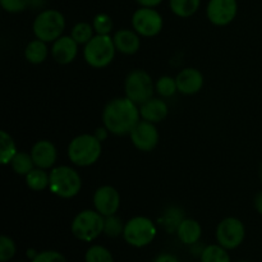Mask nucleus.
<instances>
[{
    "label": "nucleus",
    "instance_id": "1",
    "mask_svg": "<svg viewBox=\"0 0 262 262\" xmlns=\"http://www.w3.org/2000/svg\"><path fill=\"white\" fill-rule=\"evenodd\" d=\"M140 107L128 97H118L106 104L102 112V123L110 133L125 136L140 122Z\"/></svg>",
    "mask_w": 262,
    "mask_h": 262
},
{
    "label": "nucleus",
    "instance_id": "2",
    "mask_svg": "<svg viewBox=\"0 0 262 262\" xmlns=\"http://www.w3.org/2000/svg\"><path fill=\"white\" fill-rule=\"evenodd\" d=\"M101 141L94 135H81L74 137L68 146V158L77 166H90L101 156Z\"/></svg>",
    "mask_w": 262,
    "mask_h": 262
},
{
    "label": "nucleus",
    "instance_id": "3",
    "mask_svg": "<svg viewBox=\"0 0 262 262\" xmlns=\"http://www.w3.org/2000/svg\"><path fill=\"white\" fill-rule=\"evenodd\" d=\"M49 189L51 193L61 199H72L77 196L82 188V178L78 171L67 165L51 169Z\"/></svg>",
    "mask_w": 262,
    "mask_h": 262
},
{
    "label": "nucleus",
    "instance_id": "4",
    "mask_svg": "<svg viewBox=\"0 0 262 262\" xmlns=\"http://www.w3.org/2000/svg\"><path fill=\"white\" fill-rule=\"evenodd\" d=\"M114 41L110 35H95L84 45L83 58L92 68H105L113 61L115 56Z\"/></svg>",
    "mask_w": 262,
    "mask_h": 262
},
{
    "label": "nucleus",
    "instance_id": "5",
    "mask_svg": "<svg viewBox=\"0 0 262 262\" xmlns=\"http://www.w3.org/2000/svg\"><path fill=\"white\" fill-rule=\"evenodd\" d=\"M32 28L36 38L45 42H54L63 36L66 30V18L59 10H42L33 20Z\"/></svg>",
    "mask_w": 262,
    "mask_h": 262
},
{
    "label": "nucleus",
    "instance_id": "6",
    "mask_svg": "<svg viewBox=\"0 0 262 262\" xmlns=\"http://www.w3.org/2000/svg\"><path fill=\"white\" fill-rule=\"evenodd\" d=\"M105 216L96 210H83L72 222V233L83 242H92L104 233Z\"/></svg>",
    "mask_w": 262,
    "mask_h": 262
},
{
    "label": "nucleus",
    "instance_id": "7",
    "mask_svg": "<svg viewBox=\"0 0 262 262\" xmlns=\"http://www.w3.org/2000/svg\"><path fill=\"white\" fill-rule=\"evenodd\" d=\"M154 82L150 74L143 69H135L127 76L124 81L125 97L135 104L142 105L154 97Z\"/></svg>",
    "mask_w": 262,
    "mask_h": 262
},
{
    "label": "nucleus",
    "instance_id": "8",
    "mask_svg": "<svg viewBox=\"0 0 262 262\" xmlns=\"http://www.w3.org/2000/svg\"><path fill=\"white\" fill-rule=\"evenodd\" d=\"M156 237V227L151 219L146 216H135L124 225L123 238L133 247H145Z\"/></svg>",
    "mask_w": 262,
    "mask_h": 262
},
{
    "label": "nucleus",
    "instance_id": "9",
    "mask_svg": "<svg viewBox=\"0 0 262 262\" xmlns=\"http://www.w3.org/2000/svg\"><path fill=\"white\" fill-rule=\"evenodd\" d=\"M163 17L154 8L141 7L132 15L133 30L143 37H154L163 30Z\"/></svg>",
    "mask_w": 262,
    "mask_h": 262
},
{
    "label": "nucleus",
    "instance_id": "10",
    "mask_svg": "<svg viewBox=\"0 0 262 262\" xmlns=\"http://www.w3.org/2000/svg\"><path fill=\"white\" fill-rule=\"evenodd\" d=\"M246 237L243 223L237 217H225L216 228V239L225 250H234L239 247Z\"/></svg>",
    "mask_w": 262,
    "mask_h": 262
},
{
    "label": "nucleus",
    "instance_id": "11",
    "mask_svg": "<svg viewBox=\"0 0 262 262\" xmlns=\"http://www.w3.org/2000/svg\"><path fill=\"white\" fill-rule=\"evenodd\" d=\"M130 141L137 150L150 152L158 146L159 132L155 124L147 120H140L129 133Z\"/></svg>",
    "mask_w": 262,
    "mask_h": 262
},
{
    "label": "nucleus",
    "instance_id": "12",
    "mask_svg": "<svg viewBox=\"0 0 262 262\" xmlns=\"http://www.w3.org/2000/svg\"><path fill=\"white\" fill-rule=\"evenodd\" d=\"M238 12L237 0H210L206 14L215 26H227L234 20Z\"/></svg>",
    "mask_w": 262,
    "mask_h": 262
},
{
    "label": "nucleus",
    "instance_id": "13",
    "mask_svg": "<svg viewBox=\"0 0 262 262\" xmlns=\"http://www.w3.org/2000/svg\"><path fill=\"white\" fill-rule=\"evenodd\" d=\"M120 205V196L117 189L112 186H102L96 189L94 194V206L102 216L115 215Z\"/></svg>",
    "mask_w": 262,
    "mask_h": 262
},
{
    "label": "nucleus",
    "instance_id": "14",
    "mask_svg": "<svg viewBox=\"0 0 262 262\" xmlns=\"http://www.w3.org/2000/svg\"><path fill=\"white\" fill-rule=\"evenodd\" d=\"M31 156H32L36 168L46 170V169L53 168L54 164L56 163L58 152H56L55 146L50 141L41 140L33 145L32 150H31Z\"/></svg>",
    "mask_w": 262,
    "mask_h": 262
},
{
    "label": "nucleus",
    "instance_id": "15",
    "mask_svg": "<svg viewBox=\"0 0 262 262\" xmlns=\"http://www.w3.org/2000/svg\"><path fill=\"white\" fill-rule=\"evenodd\" d=\"M78 53V43L72 36H61L51 46L53 59L59 64H69L76 59Z\"/></svg>",
    "mask_w": 262,
    "mask_h": 262
},
{
    "label": "nucleus",
    "instance_id": "16",
    "mask_svg": "<svg viewBox=\"0 0 262 262\" xmlns=\"http://www.w3.org/2000/svg\"><path fill=\"white\" fill-rule=\"evenodd\" d=\"M178 92L183 95H194L204 86V76L199 69L186 68L176 77Z\"/></svg>",
    "mask_w": 262,
    "mask_h": 262
},
{
    "label": "nucleus",
    "instance_id": "17",
    "mask_svg": "<svg viewBox=\"0 0 262 262\" xmlns=\"http://www.w3.org/2000/svg\"><path fill=\"white\" fill-rule=\"evenodd\" d=\"M113 41L117 51L125 54V55H132L138 51L141 46L140 36L136 31L132 30H119L113 36Z\"/></svg>",
    "mask_w": 262,
    "mask_h": 262
},
{
    "label": "nucleus",
    "instance_id": "18",
    "mask_svg": "<svg viewBox=\"0 0 262 262\" xmlns=\"http://www.w3.org/2000/svg\"><path fill=\"white\" fill-rule=\"evenodd\" d=\"M168 112L169 110L166 102L164 100L155 99V97H152L148 101L140 105L141 118L143 120L154 123V124L165 119L166 115H168Z\"/></svg>",
    "mask_w": 262,
    "mask_h": 262
},
{
    "label": "nucleus",
    "instance_id": "19",
    "mask_svg": "<svg viewBox=\"0 0 262 262\" xmlns=\"http://www.w3.org/2000/svg\"><path fill=\"white\" fill-rule=\"evenodd\" d=\"M202 228L199 222L193 219H183L177 229V235L179 241L184 245L192 246L197 243L201 238Z\"/></svg>",
    "mask_w": 262,
    "mask_h": 262
},
{
    "label": "nucleus",
    "instance_id": "20",
    "mask_svg": "<svg viewBox=\"0 0 262 262\" xmlns=\"http://www.w3.org/2000/svg\"><path fill=\"white\" fill-rule=\"evenodd\" d=\"M49 55V49L42 40H32L27 43L25 49V56L31 64H41L46 60Z\"/></svg>",
    "mask_w": 262,
    "mask_h": 262
},
{
    "label": "nucleus",
    "instance_id": "21",
    "mask_svg": "<svg viewBox=\"0 0 262 262\" xmlns=\"http://www.w3.org/2000/svg\"><path fill=\"white\" fill-rule=\"evenodd\" d=\"M50 183V174L45 171V169L35 168L26 176V184L30 189L36 192L43 191Z\"/></svg>",
    "mask_w": 262,
    "mask_h": 262
},
{
    "label": "nucleus",
    "instance_id": "22",
    "mask_svg": "<svg viewBox=\"0 0 262 262\" xmlns=\"http://www.w3.org/2000/svg\"><path fill=\"white\" fill-rule=\"evenodd\" d=\"M201 0H169L171 12L181 18L192 17L199 10Z\"/></svg>",
    "mask_w": 262,
    "mask_h": 262
},
{
    "label": "nucleus",
    "instance_id": "23",
    "mask_svg": "<svg viewBox=\"0 0 262 262\" xmlns=\"http://www.w3.org/2000/svg\"><path fill=\"white\" fill-rule=\"evenodd\" d=\"M10 166L13 170L19 176H27L31 170L35 169V163L31 156V154L25 152V151H18L14 155V158L10 161Z\"/></svg>",
    "mask_w": 262,
    "mask_h": 262
},
{
    "label": "nucleus",
    "instance_id": "24",
    "mask_svg": "<svg viewBox=\"0 0 262 262\" xmlns=\"http://www.w3.org/2000/svg\"><path fill=\"white\" fill-rule=\"evenodd\" d=\"M17 152V146H15L12 136L5 130H2L0 132V160H2L3 165L10 164V161Z\"/></svg>",
    "mask_w": 262,
    "mask_h": 262
},
{
    "label": "nucleus",
    "instance_id": "25",
    "mask_svg": "<svg viewBox=\"0 0 262 262\" xmlns=\"http://www.w3.org/2000/svg\"><path fill=\"white\" fill-rule=\"evenodd\" d=\"M200 258H201V262H230L227 250L220 245L206 246Z\"/></svg>",
    "mask_w": 262,
    "mask_h": 262
},
{
    "label": "nucleus",
    "instance_id": "26",
    "mask_svg": "<svg viewBox=\"0 0 262 262\" xmlns=\"http://www.w3.org/2000/svg\"><path fill=\"white\" fill-rule=\"evenodd\" d=\"M94 26L87 22H79L72 28L71 36L78 45H86L94 37Z\"/></svg>",
    "mask_w": 262,
    "mask_h": 262
},
{
    "label": "nucleus",
    "instance_id": "27",
    "mask_svg": "<svg viewBox=\"0 0 262 262\" xmlns=\"http://www.w3.org/2000/svg\"><path fill=\"white\" fill-rule=\"evenodd\" d=\"M86 262H114L112 252L102 246L95 245L87 250L84 255Z\"/></svg>",
    "mask_w": 262,
    "mask_h": 262
},
{
    "label": "nucleus",
    "instance_id": "28",
    "mask_svg": "<svg viewBox=\"0 0 262 262\" xmlns=\"http://www.w3.org/2000/svg\"><path fill=\"white\" fill-rule=\"evenodd\" d=\"M155 90L160 96L171 97L176 92H178L176 78L170 76H163L158 79L155 84Z\"/></svg>",
    "mask_w": 262,
    "mask_h": 262
},
{
    "label": "nucleus",
    "instance_id": "29",
    "mask_svg": "<svg viewBox=\"0 0 262 262\" xmlns=\"http://www.w3.org/2000/svg\"><path fill=\"white\" fill-rule=\"evenodd\" d=\"M92 26L96 32V35H110L113 31L114 23H113L112 17L105 13H100V14L95 15L94 20H92Z\"/></svg>",
    "mask_w": 262,
    "mask_h": 262
},
{
    "label": "nucleus",
    "instance_id": "30",
    "mask_svg": "<svg viewBox=\"0 0 262 262\" xmlns=\"http://www.w3.org/2000/svg\"><path fill=\"white\" fill-rule=\"evenodd\" d=\"M124 225L123 224L122 219H119L115 215L105 217V224H104V233L110 238H117L123 234L124 232Z\"/></svg>",
    "mask_w": 262,
    "mask_h": 262
},
{
    "label": "nucleus",
    "instance_id": "31",
    "mask_svg": "<svg viewBox=\"0 0 262 262\" xmlns=\"http://www.w3.org/2000/svg\"><path fill=\"white\" fill-rule=\"evenodd\" d=\"M15 243L13 242L12 238L7 235L0 237V262H7L12 260L15 255Z\"/></svg>",
    "mask_w": 262,
    "mask_h": 262
},
{
    "label": "nucleus",
    "instance_id": "32",
    "mask_svg": "<svg viewBox=\"0 0 262 262\" xmlns=\"http://www.w3.org/2000/svg\"><path fill=\"white\" fill-rule=\"evenodd\" d=\"M183 214H182L181 210H178L177 207H173V209H170L169 211H166L165 214V225H166V229L169 230V232H171V230H177L178 229L179 224L182 223V220H183Z\"/></svg>",
    "mask_w": 262,
    "mask_h": 262
},
{
    "label": "nucleus",
    "instance_id": "33",
    "mask_svg": "<svg viewBox=\"0 0 262 262\" xmlns=\"http://www.w3.org/2000/svg\"><path fill=\"white\" fill-rule=\"evenodd\" d=\"M31 0H0L2 8L8 13H20L30 5Z\"/></svg>",
    "mask_w": 262,
    "mask_h": 262
},
{
    "label": "nucleus",
    "instance_id": "34",
    "mask_svg": "<svg viewBox=\"0 0 262 262\" xmlns=\"http://www.w3.org/2000/svg\"><path fill=\"white\" fill-rule=\"evenodd\" d=\"M32 262H67L64 256L56 251H43L32 258Z\"/></svg>",
    "mask_w": 262,
    "mask_h": 262
},
{
    "label": "nucleus",
    "instance_id": "35",
    "mask_svg": "<svg viewBox=\"0 0 262 262\" xmlns=\"http://www.w3.org/2000/svg\"><path fill=\"white\" fill-rule=\"evenodd\" d=\"M141 7L145 8H155L163 3V0H136Z\"/></svg>",
    "mask_w": 262,
    "mask_h": 262
},
{
    "label": "nucleus",
    "instance_id": "36",
    "mask_svg": "<svg viewBox=\"0 0 262 262\" xmlns=\"http://www.w3.org/2000/svg\"><path fill=\"white\" fill-rule=\"evenodd\" d=\"M154 262H179L178 258L173 255H169V253H161L158 257L155 258Z\"/></svg>",
    "mask_w": 262,
    "mask_h": 262
},
{
    "label": "nucleus",
    "instance_id": "37",
    "mask_svg": "<svg viewBox=\"0 0 262 262\" xmlns=\"http://www.w3.org/2000/svg\"><path fill=\"white\" fill-rule=\"evenodd\" d=\"M107 132H109V130H107L106 128H105V127H100V128H97L96 132L94 133V136L97 138V140L101 141V142H102V141H104V140H106Z\"/></svg>",
    "mask_w": 262,
    "mask_h": 262
},
{
    "label": "nucleus",
    "instance_id": "38",
    "mask_svg": "<svg viewBox=\"0 0 262 262\" xmlns=\"http://www.w3.org/2000/svg\"><path fill=\"white\" fill-rule=\"evenodd\" d=\"M255 207L256 210H257V212L260 215H262V192H260V193L256 196L255 199Z\"/></svg>",
    "mask_w": 262,
    "mask_h": 262
},
{
    "label": "nucleus",
    "instance_id": "39",
    "mask_svg": "<svg viewBox=\"0 0 262 262\" xmlns=\"http://www.w3.org/2000/svg\"><path fill=\"white\" fill-rule=\"evenodd\" d=\"M260 177H261V182H262V163H261V166H260Z\"/></svg>",
    "mask_w": 262,
    "mask_h": 262
},
{
    "label": "nucleus",
    "instance_id": "40",
    "mask_svg": "<svg viewBox=\"0 0 262 262\" xmlns=\"http://www.w3.org/2000/svg\"><path fill=\"white\" fill-rule=\"evenodd\" d=\"M239 262H247V261H239Z\"/></svg>",
    "mask_w": 262,
    "mask_h": 262
},
{
    "label": "nucleus",
    "instance_id": "41",
    "mask_svg": "<svg viewBox=\"0 0 262 262\" xmlns=\"http://www.w3.org/2000/svg\"><path fill=\"white\" fill-rule=\"evenodd\" d=\"M18 262H23V261H18Z\"/></svg>",
    "mask_w": 262,
    "mask_h": 262
}]
</instances>
